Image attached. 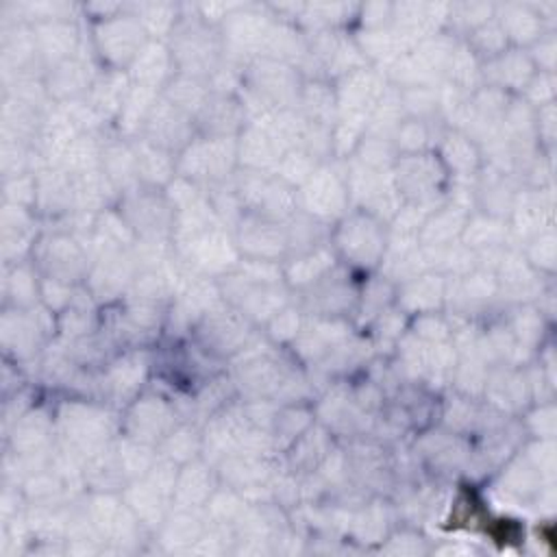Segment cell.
<instances>
[{"label":"cell","instance_id":"cell-29","mask_svg":"<svg viewBox=\"0 0 557 557\" xmlns=\"http://www.w3.org/2000/svg\"><path fill=\"white\" fill-rule=\"evenodd\" d=\"M52 420L44 411H26L15 424L11 446L15 455H44L52 444Z\"/></svg>","mask_w":557,"mask_h":557},{"label":"cell","instance_id":"cell-31","mask_svg":"<svg viewBox=\"0 0 557 557\" xmlns=\"http://www.w3.org/2000/svg\"><path fill=\"white\" fill-rule=\"evenodd\" d=\"M296 109L313 124L320 126H331L337 122L339 113H337V98H335V89L329 87L322 81H309L302 83L300 96H298V104Z\"/></svg>","mask_w":557,"mask_h":557},{"label":"cell","instance_id":"cell-17","mask_svg":"<svg viewBox=\"0 0 557 557\" xmlns=\"http://www.w3.org/2000/svg\"><path fill=\"white\" fill-rule=\"evenodd\" d=\"M283 154V146L259 122L246 124V128L237 135V163L244 170L274 174Z\"/></svg>","mask_w":557,"mask_h":557},{"label":"cell","instance_id":"cell-9","mask_svg":"<svg viewBox=\"0 0 557 557\" xmlns=\"http://www.w3.org/2000/svg\"><path fill=\"white\" fill-rule=\"evenodd\" d=\"M33 259L41 270V276L74 283L87 278L91 257L70 233H54L41 237L33 248Z\"/></svg>","mask_w":557,"mask_h":557},{"label":"cell","instance_id":"cell-46","mask_svg":"<svg viewBox=\"0 0 557 557\" xmlns=\"http://www.w3.org/2000/svg\"><path fill=\"white\" fill-rule=\"evenodd\" d=\"M270 329H272V335L276 339H289L294 342L296 335L300 333L302 329V320H300V311L298 309H281L272 320H270Z\"/></svg>","mask_w":557,"mask_h":557},{"label":"cell","instance_id":"cell-24","mask_svg":"<svg viewBox=\"0 0 557 557\" xmlns=\"http://www.w3.org/2000/svg\"><path fill=\"white\" fill-rule=\"evenodd\" d=\"M446 298V281L440 272H420L403 281L398 289V305L403 311L433 313L435 307Z\"/></svg>","mask_w":557,"mask_h":557},{"label":"cell","instance_id":"cell-19","mask_svg":"<svg viewBox=\"0 0 557 557\" xmlns=\"http://www.w3.org/2000/svg\"><path fill=\"white\" fill-rule=\"evenodd\" d=\"M96 72L91 70V63L85 57H70L52 67H48L46 74V89L50 98H57L59 102H70L85 98L96 81Z\"/></svg>","mask_w":557,"mask_h":557},{"label":"cell","instance_id":"cell-35","mask_svg":"<svg viewBox=\"0 0 557 557\" xmlns=\"http://www.w3.org/2000/svg\"><path fill=\"white\" fill-rule=\"evenodd\" d=\"M161 96L174 104L178 111L187 113L189 117H196L198 111L205 107V102L211 96V87L205 78L187 76V74H174L168 85L161 89Z\"/></svg>","mask_w":557,"mask_h":557},{"label":"cell","instance_id":"cell-28","mask_svg":"<svg viewBox=\"0 0 557 557\" xmlns=\"http://www.w3.org/2000/svg\"><path fill=\"white\" fill-rule=\"evenodd\" d=\"M468 218L470 215H468L466 207H461L457 202L444 205V207L429 213V218L424 220V224L418 233V242L422 246L453 244V239L463 233V226H466Z\"/></svg>","mask_w":557,"mask_h":557},{"label":"cell","instance_id":"cell-14","mask_svg":"<svg viewBox=\"0 0 557 557\" xmlns=\"http://www.w3.org/2000/svg\"><path fill=\"white\" fill-rule=\"evenodd\" d=\"M126 437L144 444H161L176 429L174 409L154 396L137 398L126 416Z\"/></svg>","mask_w":557,"mask_h":557},{"label":"cell","instance_id":"cell-26","mask_svg":"<svg viewBox=\"0 0 557 557\" xmlns=\"http://www.w3.org/2000/svg\"><path fill=\"white\" fill-rule=\"evenodd\" d=\"M131 85L133 83L128 78V72H124V70H107V72L96 76V81H94L91 89L87 91L85 100L89 102V107L102 120H111V117H117Z\"/></svg>","mask_w":557,"mask_h":557},{"label":"cell","instance_id":"cell-18","mask_svg":"<svg viewBox=\"0 0 557 557\" xmlns=\"http://www.w3.org/2000/svg\"><path fill=\"white\" fill-rule=\"evenodd\" d=\"M126 72L133 85L148 87L161 94L168 81L176 74L170 46H165L159 39H148Z\"/></svg>","mask_w":557,"mask_h":557},{"label":"cell","instance_id":"cell-6","mask_svg":"<svg viewBox=\"0 0 557 557\" xmlns=\"http://www.w3.org/2000/svg\"><path fill=\"white\" fill-rule=\"evenodd\" d=\"M337 250L359 268H372L383 261L387 237L381 220L368 211H355L344 218L335 233Z\"/></svg>","mask_w":557,"mask_h":557},{"label":"cell","instance_id":"cell-30","mask_svg":"<svg viewBox=\"0 0 557 557\" xmlns=\"http://www.w3.org/2000/svg\"><path fill=\"white\" fill-rule=\"evenodd\" d=\"M124 505L139 520L141 527H159L165 520V503L170 500L157 487H152L144 476L135 479L124 490Z\"/></svg>","mask_w":557,"mask_h":557},{"label":"cell","instance_id":"cell-13","mask_svg":"<svg viewBox=\"0 0 557 557\" xmlns=\"http://www.w3.org/2000/svg\"><path fill=\"white\" fill-rule=\"evenodd\" d=\"M139 137L172 154L181 152L194 139V117L178 111L159 94Z\"/></svg>","mask_w":557,"mask_h":557},{"label":"cell","instance_id":"cell-2","mask_svg":"<svg viewBox=\"0 0 557 557\" xmlns=\"http://www.w3.org/2000/svg\"><path fill=\"white\" fill-rule=\"evenodd\" d=\"M237 165V137H194L176 157V174L194 183H226Z\"/></svg>","mask_w":557,"mask_h":557},{"label":"cell","instance_id":"cell-44","mask_svg":"<svg viewBox=\"0 0 557 557\" xmlns=\"http://www.w3.org/2000/svg\"><path fill=\"white\" fill-rule=\"evenodd\" d=\"M37 196V178L35 174H20L4 178V202L17 207H35Z\"/></svg>","mask_w":557,"mask_h":557},{"label":"cell","instance_id":"cell-22","mask_svg":"<svg viewBox=\"0 0 557 557\" xmlns=\"http://www.w3.org/2000/svg\"><path fill=\"white\" fill-rule=\"evenodd\" d=\"M39 59L50 67L74 57L78 46V30L70 20H48L33 26Z\"/></svg>","mask_w":557,"mask_h":557},{"label":"cell","instance_id":"cell-20","mask_svg":"<svg viewBox=\"0 0 557 557\" xmlns=\"http://www.w3.org/2000/svg\"><path fill=\"white\" fill-rule=\"evenodd\" d=\"M483 81L487 87H496L500 91L505 89H524L529 81L535 76V65L524 50L513 48L505 50L498 57L485 61L481 65Z\"/></svg>","mask_w":557,"mask_h":557},{"label":"cell","instance_id":"cell-16","mask_svg":"<svg viewBox=\"0 0 557 557\" xmlns=\"http://www.w3.org/2000/svg\"><path fill=\"white\" fill-rule=\"evenodd\" d=\"M248 124L239 98L228 94H213L194 117V126L202 131V137H237Z\"/></svg>","mask_w":557,"mask_h":557},{"label":"cell","instance_id":"cell-8","mask_svg":"<svg viewBox=\"0 0 557 557\" xmlns=\"http://www.w3.org/2000/svg\"><path fill=\"white\" fill-rule=\"evenodd\" d=\"M120 213L139 239H165V235H172L174 209L165 196H157L154 187L137 185L124 191Z\"/></svg>","mask_w":557,"mask_h":557},{"label":"cell","instance_id":"cell-37","mask_svg":"<svg viewBox=\"0 0 557 557\" xmlns=\"http://www.w3.org/2000/svg\"><path fill=\"white\" fill-rule=\"evenodd\" d=\"M507 37V41L529 44L537 41L542 35V15L522 4H507L505 15L496 20Z\"/></svg>","mask_w":557,"mask_h":557},{"label":"cell","instance_id":"cell-23","mask_svg":"<svg viewBox=\"0 0 557 557\" xmlns=\"http://www.w3.org/2000/svg\"><path fill=\"white\" fill-rule=\"evenodd\" d=\"M215 492V481L211 474V468L202 461H187L183 470H178L172 503H176V509H200L209 503V498Z\"/></svg>","mask_w":557,"mask_h":557},{"label":"cell","instance_id":"cell-36","mask_svg":"<svg viewBox=\"0 0 557 557\" xmlns=\"http://www.w3.org/2000/svg\"><path fill=\"white\" fill-rule=\"evenodd\" d=\"M209 527L198 516V509H176L174 518L163 520L161 542L172 550L194 548Z\"/></svg>","mask_w":557,"mask_h":557},{"label":"cell","instance_id":"cell-38","mask_svg":"<svg viewBox=\"0 0 557 557\" xmlns=\"http://www.w3.org/2000/svg\"><path fill=\"white\" fill-rule=\"evenodd\" d=\"M4 296L17 309H30L41 298V281L24 263H13L4 274Z\"/></svg>","mask_w":557,"mask_h":557},{"label":"cell","instance_id":"cell-7","mask_svg":"<svg viewBox=\"0 0 557 557\" xmlns=\"http://www.w3.org/2000/svg\"><path fill=\"white\" fill-rule=\"evenodd\" d=\"M396 189L407 202L429 205L442 194V183L446 181V168L442 159L433 152L398 154L394 163Z\"/></svg>","mask_w":557,"mask_h":557},{"label":"cell","instance_id":"cell-43","mask_svg":"<svg viewBox=\"0 0 557 557\" xmlns=\"http://www.w3.org/2000/svg\"><path fill=\"white\" fill-rule=\"evenodd\" d=\"M320 163L311 154H307L305 150L298 148V150H287L283 154V159L278 161L274 174L278 178H283L285 183H289L292 187H300L313 174V170Z\"/></svg>","mask_w":557,"mask_h":557},{"label":"cell","instance_id":"cell-11","mask_svg":"<svg viewBox=\"0 0 557 557\" xmlns=\"http://www.w3.org/2000/svg\"><path fill=\"white\" fill-rule=\"evenodd\" d=\"M385 89V76L368 65L344 74L335 87L337 120H357L366 124Z\"/></svg>","mask_w":557,"mask_h":557},{"label":"cell","instance_id":"cell-42","mask_svg":"<svg viewBox=\"0 0 557 557\" xmlns=\"http://www.w3.org/2000/svg\"><path fill=\"white\" fill-rule=\"evenodd\" d=\"M161 446H163V457H168L174 463H187L200 450L202 437L196 435L191 426H178L161 442Z\"/></svg>","mask_w":557,"mask_h":557},{"label":"cell","instance_id":"cell-32","mask_svg":"<svg viewBox=\"0 0 557 557\" xmlns=\"http://www.w3.org/2000/svg\"><path fill=\"white\" fill-rule=\"evenodd\" d=\"M440 159L450 172V176L461 178V176H476L479 170V152L470 135L461 131H450L448 135L442 137L440 146Z\"/></svg>","mask_w":557,"mask_h":557},{"label":"cell","instance_id":"cell-15","mask_svg":"<svg viewBox=\"0 0 557 557\" xmlns=\"http://www.w3.org/2000/svg\"><path fill=\"white\" fill-rule=\"evenodd\" d=\"M202 344L222 355L239 352L248 339V318L237 309L213 307L198 326Z\"/></svg>","mask_w":557,"mask_h":557},{"label":"cell","instance_id":"cell-5","mask_svg":"<svg viewBox=\"0 0 557 557\" xmlns=\"http://www.w3.org/2000/svg\"><path fill=\"white\" fill-rule=\"evenodd\" d=\"M296 194L298 209L322 222L342 218L350 205L346 170H337L331 163H320Z\"/></svg>","mask_w":557,"mask_h":557},{"label":"cell","instance_id":"cell-27","mask_svg":"<svg viewBox=\"0 0 557 557\" xmlns=\"http://www.w3.org/2000/svg\"><path fill=\"white\" fill-rule=\"evenodd\" d=\"M135 157H137V176L139 185L146 187H161L170 185V181L176 176V157L146 139H133Z\"/></svg>","mask_w":557,"mask_h":557},{"label":"cell","instance_id":"cell-1","mask_svg":"<svg viewBox=\"0 0 557 557\" xmlns=\"http://www.w3.org/2000/svg\"><path fill=\"white\" fill-rule=\"evenodd\" d=\"M176 74L209 78L224 59L222 37L213 33L211 24L198 17H178L170 44Z\"/></svg>","mask_w":557,"mask_h":557},{"label":"cell","instance_id":"cell-12","mask_svg":"<svg viewBox=\"0 0 557 557\" xmlns=\"http://www.w3.org/2000/svg\"><path fill=\"white\" fill-rule=\"evenodd\" d=\"M235 242L246 259L276 261L287 255L285 224L257 213H244L235 228Z\"/></svg>","mask_w":557,"mask_h":557},{"label":"cell","instance_id":"cell-41","mask_svg":"<svg viewBox=\"0 0 557 557\" xmlns=\"http://www.w3.org/2000/svg\"><path fill=\"white\" fill-rule=\"evenodd\" d=\"M468 46L479 59L483 57L485 61H490V59H494V57H498L500 52L507 50V37L503 33L500 24L496 20L494 22L490 20V22H485L479 28L472 30V35L468 39Z\"/></svg>","mask_w":557,"mask_h":557},{"label":"cell","instance_id":"cell-34","mask_svg":"<svg viewBox=\"0 0 557 557\" xmlns=\"http://www.w3.org/2000/svg\"><path fill=\"white\" fill-rule=\"evenodd\" d=\"M333 265H335L333 252L326 246H318L309 252L292 257L283 268V276L296 287H309L320 278H324L333 270Z\"/></svg>","mask_w":557,"mask_h":557},{"label":"cell","instance_id":"cell-3","mask_svg":"<svg viewBox=\"0 0 557 557\" xmlns=\"http://www.w3.org/2000/svg\"><path fill=\"white\" fill-rule=\"evenodd\" d=\"M59 435L76 457H91L94 453L109 446L111 420L104 409H98L89 403H65L57 413Z\"/></svg>","mask_w":557,"mask_h":557},{"label":"cell","instance_id":"cell-4","mask_svg":"<svg viewBox=\"0 0 557 557\" xmlns=\"http://www.w3.org/2000/svg\"><path fill=\"white\" fill-rule=\"evenodd\" d=\"M242 85L263 100L272 111L294 109L302 89L298 67L268 57H259L246 67Z\"/></svg>","mask_w":557,"mask_h":557},{"label":"cell","instance_id":"cell-21","mask_svg":"<svg viewBox=\"0 0 557 557\" xmlns=\"http://www.w3.org/2000/svg\"><path fill=\"white\" fill-rule=\"evenodd\" d=\"M48 329L44 326L39 313L28 309H13L4 311L2 318V344L7 352H15V357H30Z\"/></svg>","mask_w":557,"mask_h":557},{"label":"cell","instance_id":"cell-25","mask_svg":"<svg viewBox=\"0 0 557 557\" xmlns=\"http://www.w3.org/2000/svg\"><path fill=\"white\" fill-rule=\"evenodd\" d=\"M100 172L111 181V185L124 194L139 185L137 176V157L133 141L117 139L102 144V157H100Z\"/></svg>","mask_w":557,"mask_h":557},{"label":"cell","instance_id":"cell-40","mask_svg":"<svg viewBox=\"0 0 557 557\" xmlns=\"http://www.w3.org/2000/svg\"><path fill=\"white\" fill-rule=\"evenodd\" d=\"M135 17L139 20L148 39H159V41H161V37L172 35V30L178 22L176 7H172V4H139Z\"/></svg>","mask_w":557,"mask_h":557},{"label":"cell","instance_id":"cell-10","mask_svg":"<svg viewBox=\"0 0 557 557\" xmlns=\"http://www.w3.org/2000/svg\"><path fill=\"white\" fill-rule=\"evenodd\" d=\"M146 41L148 35L135 15L102 17L94 30V46L111 70L128 67Z\"/></svg>","mask_w":557,"mask_h":557},{"label":"cell","instance_id":"cell-39","mask_svg":"<svg viewBox=\"0 0 557 557\" xmlns=\"http://www.w3.org/2000/svg\"><path fill=\"white\" fill-rule=\"evenodd\" d=\"M463 242L468 248H498L509 237V226L498 215H476L468 218L463 226Z\"/></svg>","mask_w":557,"mask_h":557},{"label":"cell","instance_id":"cell-33","mask_svg":"<svg viewBox=\"0 0 557 557\" xmlns=\"http://www.w3.org/2000/svg\"><path fill=\"white\" fill-rule=\"evenodd\" d=\"M146 374V361L139 352L124 355L117 361L109 363L107 372L102 374V387L113 398H128L133 396Z\"/></svg>","mask_w":557,"mask_h":557},{"label":"cell","instance_id":"cell-45","mask_svg":"<svg viewBox=\"0 0 557 557\" xmlns=\"http://www.w3.org/2000/svg\"><path fill=\"white\" fill-rule=\"evenodd\" d=\"M527 261L533 265H540L544 270H553L555 263V237H553V226L540 231L529 248Z\"/></svg>","mask_w":557,"mask_h":557}]
</instances>
